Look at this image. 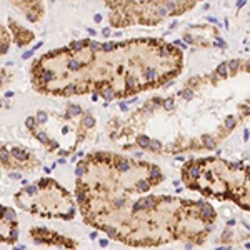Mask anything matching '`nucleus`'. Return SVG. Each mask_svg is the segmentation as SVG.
<instances>
[{
	"label": "nucleus",
	"instance_id": "1",
	"mask_svg": "<svg viewBox=\"0 0 250 250\" xmlns=\"http://www.w3.org/2000/svg\"><path fill=\"white\" fill-rule=\"evenodd\" d=\"M200 175V168L197 167V165H190L188 164L187 167H185V179H197V177Z\"/></svg>",
	"mask_w": 250,
	"mask_h": 250
},
{
	"label": "nucleus",
	"instance_id": "2",
	"mask_svg": "<svg viewBox=\"0 0 250 250\" xmlns=\"http://www.w3.org/2000/svg\"><path fill=\"white\" fill-rule=\"evenodd\" d=\"M202 217H204V219L212 220L213 217H215V210H213L210 205H204V207H202Z\"/></svg>",
	"mask_w": 250,
	"mask_h": 250
},
{
	"label": "nucleus",
	"instance_id": "3",
	"mask_svg": "<svg viewBox=\"0 0 250 250\" xmlns=\"http://www.w3.org/2000/svg\"><path fill=\"white\" fill-rule=\"evenodd\" d=\"M12 157L17 159V160H27L29 159V154L23 152V150H20V148H14V150H12Z\"/></svg>",
	"mask_w": 250,
	"mask_h": 250
},
{
	"label": "nucleus",
	"instance_id": "4",
	"mask_svg": "<svg viewBox=\"0 0 250 250\" xmlns=\"http://www.w3.org/2000/svg\"><path fill=\"white\" fill-rule=\"evenodd\" d=\"M117 168H119L120 172H128L130 170V164H128V160L117 159Z\"/></svg>",
	"mask_w": 250,
	"mask_h": 250
},
{
	"label": "nucleus",
	"instance_id": "5",
	"mask_svg": "<svg viewBox=\"0 0 250 250\" xmlns=\"http://www.w3.org/2000/svg\"><path fill=\"white\" fill-rule=\"evenodd\" d=\"M100 90H102V95L105 97V100H112L115 97L114 90H112V87H108V85H104V88H100Z\"/></svg>",
	"mask_w": 250,
	"mask_h": 250
},
{
	"label": "nucleus",
	"instance_id": "6",
	"mask_svg": "<svg viewBox=\"0 0 250 250\" xmlns=\"http://www.w3.org/2000/svg\"><path fill=\"white\" fill-rule=\"evenodd\" d=\"M137 188H139L140 192L148 190V188H150V182H148V180H140L139 185H137Z\"/></svg>",
	"mask_w": 250,
	"mask_h": 250
},
{
	"label": "nucleus",
	"instance_id": "7",
	"mask_svg": "<svg viewBox=\"0 0 250 250\" xmlns=\"http://www.w3.org/2000/svg\"><path fill=\"white\" fill-rule=\"evenodd\" d=\"M3 217H5V219H9L10 222H15V213H14L12 208H3Z\"/></svg>",
	"mask_w": 250,
	"mask_h": 250
},
{
	"label": "nucleus",
	"instance_id": "8",
	"mask_svg": "<svg viewBox=\"0 0 250 250\" xmlns=\"http://www.w3.org/2000/svg\"><path fill=\"white\" fill-rule=\"evenodd\" d=\"M162 173H160L159 167H150V179H160Z\"/></svg>",
	"mask_w": 250,
	"mask_h": 250
},
{
	"label": "nucleus",
	"instance_id": "9",
	"mask_svg": "<svg viewBox=\"0 0 250 250\" xmlns=\"http://www.w3.org/2000/svg\"><path fill=\"white\" fill-rule=\"evenodd\" d=\"M9 159H10L9 152H7L5 148H2V150H0V160H2L3 164H9Z\"/></svg>",
	"mask_w": 250,
	"mask_h": 250
},
{
	"label": "nucleus",
	"instance_id": "10",
	"mask_svg": "<svg viewBox=\"0 0 250 250\" xmlns=\"http://www.w3.org/2000/svg\"><path fill=\"white\" fill-rule=\"evenodd\" d=\"M217 74L222 75V77H225V75H227V63H222V65L217 67Z\"/></svg>",
	"mask_w": 250,
	"mask_h": 250
},
{
	"label": "nucleus",
	"instance_id": "11",
	"mask_svg": "<svg viewBox=\"0 0 250 250\" xmlns=\"http://www.w3.org/2000/svg\"><path fill=\"white\" fill-rule=\"evenodd\" d=\"M94 124H95V120H94V117H90V115H87L85 120H83V125H85V127H92Z\"/></svg>",
	"mask_w": 250,
	"mask_h": 250
},
{
	"label": "nucleus",
	"instance_id": "12",
	"mask_svg": "<svg viewBox=\"0 0 250 250\" xmlns=\"http://www.w3.org/2000/svg\"><path fill=\"white\" fill-rule=\"evenodd\" d=\"M68 112H70V114H75V115H79L80 112V107H77V105H72V107H68Z\"/></svg>",
	"mask_w": 250,
	"mask_h": 250
},
{
	"label": "nucleus",
	"instance_id": "13",
	"mask_svg": "<svg viewBox=\"0 0 250 250\" xmlns=\"http://www.w3.org/2000/svg\"><path fill=\"white\" fill-rule=\"evenodd\" d=\"M227 67L230 68V70H237V67H239V62H237V60H232V62L227 63Z\"/></svg>",
	"mask_w": 250,
	"mask_h": 250
},
{
	"label": "nucleus",
	"instance_id": "14",
	"mask_svg": "<svg viewBox=\"0 0 250 250\" xmlns=\"http://www.w3.org/2000/svg\"><path fill=\"white\" fill-rule=\"evenodd\" d=\"M148 147H150V150H160V144H159V142L148 144Z\"/></svg>",
	"mask_w": 250,
	"mask_h": 250
},
{
	"label": "nucleus",
	"instance_id": "15",
	"mask_svg": "<svg viewBox=\"0 0 250 250\" xmlns=\"http://www.w3.org/2000/svg\"><path fill=\"white\" fill-rule=\"evenodd\" d=\"M139 144L142 145V147H147V145H148V139H147V137H140V139H139Z\"/></svg>",
	"mask_w": 250,
	"mask_h": 250
},
{
	"label": "nucleus",
	"instance_id": "16",
	"mask_svg": "<svg viewBox=\"0 0 250 250\" xmlns=\"http://www.w3.org/2000/svg\"><path fill=\"white\" fill-rule=\"evenodd\" d=\"M25 192H27V193H30V195H32V193L37 192V187H35V185H32V187H27V188H25Z\"/></svg>",
	"mask_w": 250,
	"mask_h": 250
},
{
	"label": "nucleus",
	"instance_id": "17",
	"mask_svg": "<svg viewBox=\"0 0 250 250\" xmlns=\"http://www.w3.org/2000/svg\"><path fill=\"white\" fill-rule=\"evenodd\" d=\"M114 204H115V207H124L125 200H124V199H117V200H115V202H114Z\"/></svg>",
	"mask_w": 250,
	"mask_h": 250
},
{
	"label": "nucleus",
	"instance_id": "18",
	"mask_svg": "<svg viewBox=\"0 0 250 250\" xmlns=\"http://www.w3.org/2000/svg\"><path fill=\"white\" fill-rule=\"evenodd\" d=\"M233 125H235V119H233V117H230V119H227V127H233Z\"/></svg>",
	"mask_w": 250,
	"mask_h": 250
},
{
	"label": "nucleus",
	"instance_id": "19",
	"mask_svg": "<svg viewBox=\"0 0 250 250\" xmlns=\"http://www.w3.org/2000/svg\"><path fill=\"white\" fill-rule=\"evenodd\" d=\"M35 124H37V122H35L34 119H29V120H27V127H29V128L35 127Z\"/></svg>",
	"mask_w": 250,
	"mask_h": 250
},
{
	"label": "nucleus",
	"instance_id": "20",
	"mask_svg": "<svg viewBox=\"0 0 250 250\" xmlns=\"http://www.w3.org/2000/svg\"><path fill=\"white\" fill-rule=\"evenodd\" d=\"M37 137H39V140H42V142H47V135L42 134V132H39Z\"/></svg>",
	"mask_w": 250,
	"mask_h": 250
},
{
	"label": "nucleus",
	"instance_id": "21",
	"mask_svg": "<svg viewBox=\"0 0 250 250\" xmlns=\"http://www.w3.org/2000/svg\"><path fill=\"white\" fill-rule=\"evenodd\" d=\"M184 95H185V99H190V97H192V92H190V88H188V90H185V92H184Z\"/></svg>",
	"mask_w": 250,
	"mask_h": 250
},
{
	"label": "nucleus",
	"instance_id": "22",
	"mask_svg": "<svg viewBox=\"0 0 250 250\" xmlns=\"http://www.w3.org/2000/svg\"><path fill=\"white\" fill-rule=\"evenodd\" d=\"M40 117H39V122H45L47 120V117H45V114H39Z\"/></svg>",
	"mask_w": 250,
	"mask_h": 250
},
{
	"label": "nucleus",
	"instance_id": "23",
	"mask_svg": "<svg viewBox=\"0 0 250 250\" xmlns=\"http://www.w3.org/2000/svg\"><path fill=\"white\" fill-rule=\"evenodd\" d=\"M107 233H108V237H114L115 235V229H107Z\"/></svg>",
	"mask_w": 250,
	"mask_h": 250
},
{
	"label": "nucleus",
	"instance_id": "24",
	"mask_svg": "<svg viewBox=\"0 0 250 250\" xmlns=\"http://www.w3.org/2000/svg\"><path fill=\"white\" fill-rule=\"evenodd\" d=\"M165 107H167V108H172V100H167V104H165Z\"/></svg>",
	"mask_w": 250,
	"mask_h": 250
}]
</instances>
